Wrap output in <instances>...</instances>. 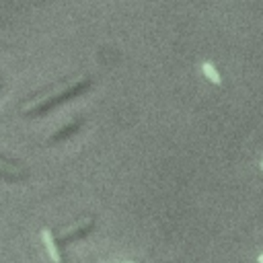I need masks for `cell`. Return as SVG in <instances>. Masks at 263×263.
Listing matches in <instances>:
<instances>
[{
	"instance_id": "obj_1",
	"label": "cell",
	"mask_w": 263,
	"mask_h": 263,
	"mask_svg": "<svg viewBox=\"0 0 263 263\" xmlns=\"http://www.w3.org/2000/svg\"><path fill=\"white\" fill-rule=\"evenodd\" d=\"M90 84H92V82H90L88 76H80L78 80L68 82L62 90H58V92H53V95H47V97H41V99H37L35 103H31L29 107H25V109H23V115H29V117H33V115H41V113H45V111L58 107L60 103L70 101L72 97L84 92L86 88H90Z\"/></svg>"
},
{
	"instance_id": "obj_2",
	"label": "cell",
	"mask_w": 263,
	"mask_h": 263,
	"mask_svg": "<svg viewBox=\"0 0 263 263\" xmlns=\"http://www.w3.org/2000/svg\"><path fill=\"white\" fill-rule=\"evenodd\" d=\"M92 226H95V220H92V218H86L84 222H80V224H76L74 228H70V230H66L64 234H60V242L76 240V238H80V236L88 234V232L92 230Z\"/></svg>"
},
{
	"instance_id": "obj_3",
	"label": "cell",
	"mask_w": 263,
	"mask_h": 263,
	"mask_svg": "<svg viewBox=\"0 0 263 263\" xmlns=\"http://www.w3.org/2000/svg\"><path fill=\"white\" fill-rule=\"evenodd\" d=\"M41 240H43V245H45V251H47V255H49L51 263H62L60 247H58V242H55L53 234L49 232V228H43V230H41Z\"/></svg>"
},
{
	"instance_id": "obj_4",
	"label": "cell",
	"mask_w": 263,
	"mask_h": 263,
	"mask_svg": "<svg viewBox=\"0 0 263 263\" xmlns=\"http://www.w3.org/2000/svg\"><path fill=\"white\" fill-rule=\"evenodd\" d=\"M84 123V117H74L72 121H68L66 125H62L55 134H51L49 136V142H60V140H64V138H70L74 132H78L80 129V125Z\"/></svg>"
},
{
	"instance_id": "obj_5",
	"label": "cell",
	"mask_w": 263,
	"mask_h": 263,
	"mask_svg": "<svg viewBox=\"0 0 263 263\" xmlns=\"http://www.w3.org/2000/svg\"><path fill=\"white\" fill-rule=\"evenodd\" d=\"M201 72L205 74V78L212 84H222V76H220V72L216 70V66L212 62H201Z\"/></svg>"
},
{
	"instance_id": "obj_6",
	"label": "cell",
	"mask_w": 263,
	"mask_h": 263,
	"mask_svg": "<svg viewBox=\"0 0 263 263\" xmlns=\"http://www.w3.org/2000/svg\"><path fill=\"white\" fill-rule=\"evenodd\" d=\"M257 263H263V253H261V255L257 257Z\"/></svg>"
},
{
	"instance_id": "obj_7",
	"label": "cell",
	"mask_w": 263,
	"mask_h": 263,
	"mask_svg": "<svg viewBox=\"0 0 263 263\" xmlns=\"http://www.w3.org/2000/svg\"><path fill=\"white\" fill-rule=\"evenodd\" d=\"M261 171H263V162H261Z\"/></svg>"
}]
</instances>
